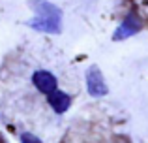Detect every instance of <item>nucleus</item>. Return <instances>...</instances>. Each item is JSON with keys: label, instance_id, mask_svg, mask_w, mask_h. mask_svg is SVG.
Listing matches in <instances>:
<instances>
[{"label": "nucleus", "instance_id": "nucleus-1", "mask_svg": "<svg viewBox=\"0 0 148 143\" xmlns=\"http://www.w3.org/2000/svg\"><path fill=\"white\" fill-rule=\"evenodd\" d=\"M30 8L34 10L32 21L28 25L38 32L60 34L62 32V11L47 0H30Z\"/></svg>", "mask_w": 148, "mask_h": 143}, {"label": "nucleus", "instance_id": "nucleus-2", "mask_svg": "<svg viewBox=\"0 0 148 143\" xmlns=\"http://www.w3.org/2000/svg\"><path fill=\"white\" fill-rule=\"evenodd\" d=\"M86 87H88V92L90 96L94 98H99V96H105L109 92L107 85H105V77L101 70L98 66H90L86 72Z\"/></svg>", "mask_w": 148, "mask_h": 143}, {"label": "nucleus", "instance_id": "nucleus-3", "mask_svg": "<svg viewBox=\"0 0 148 143\" xmlns=\"http://www.w3.org/2000/svg\"><path fill=\"white\" fill-rule=\"evenodd\" d=\"M143 28V21L141 17L137 15V11H131L130 15H127L126 19H124V23L118 26V28L114 30V34H112V40H126V38L130 36H135V34L139 32V30Z\"/></svg>", "mask_w": 148, "mask_h": 143}, {"label": "nucleus", "instance_id": "nucleus-4", "mask_svg": "<svg viewBox=\"0 0 148 143\" xmlns=\"http://www.w3.org/2000/svg\"><path fill=\"white\" fill-rule=\"evenodd\" d=\"M32 81H34V85H36V88L40 92H43V94L53 92L54 88H56V85H58L56 77H54L51 72H47V70H38L36 73H34Z\"/></svg>", "mask_w": 148, "mask_h": 143}, {"label": "nucleus", "instance_id": "nucleus-5", "mask_svg": "<svg viewBox=\"0 0 148 143\" xmlns=\"http://www.w3.org/2000/svg\"><path fill=\"white\" fill-rule=\"evenodd\" d=\"M49 104H51V107H53L56 113H66L68 107L71 106V98H69L66 92L54 88L53 92H49Z\"/></svg>", "mask_w": 148, "mask_h": 143}, {"label": "nucleus", "instance_id": "nucleus-6", "mask_svg": "<svg viewBox=\"0 0 148 143\" xmlns=\"http://www.w3.org/2000/svg\"><path fill=\"white\" fill-rule=\"evenodd\" d=\"M21 141H23V143H41L40 137H36L34 134H28V132L21 136Z\"/></svg>", "mask_w": 148, "mask_h": 143}]
</instances>
